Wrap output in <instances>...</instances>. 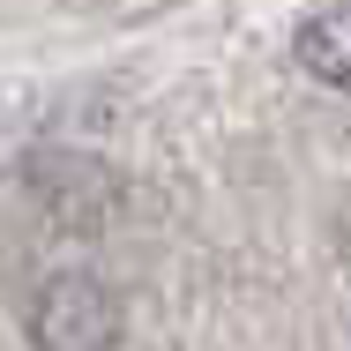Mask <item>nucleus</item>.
Returning <instances> with one entry per match:
<instances>
[{
    "instance_id": "f03ea898",
    "label": "nucleus",
    "mask_w": 351,
    "mask_h": 351,
    "mask_svg": "<svg viewBox=\"0 0 351 351\" xmlns=\"http://www.w3.org/2000/svg\"><path fill=\"white\" fill-rule=\"evenodd\" d=\"M291 53H299V68L314 75V82H329V90H351V0L322 8V15H306Z\"/></svg>"
},
{
    "instance_id": "f257e3e1",
    "label": "nucleus",
    "mask_w": 351,
    "mask_h": 351,
    "mask_svg": "<svg viewBox=\"0 0 351 351\" xmlns=\"http://www.w3.org/2000/svg\"><path fill=\"white\" fill-rule=\"evenodd\" d=\"M128 329L120 314V291L90 269H60L30 299V344L38 351H112Z\"/></svg>"
}]
</instances>
